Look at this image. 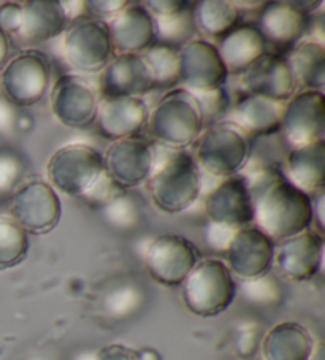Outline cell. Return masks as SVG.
Segmentation results:
<instances>
[{
    "mask_svg": "<svg viewBox=\"0 0 325 360\" xmlns=\"http://www.w3.org/2000/svg\"><path fill=\"white\" fill-rule=\"evenodd\" d=\"M205 213L210 222L236 231L254 222V205L246 179L241 175L224 178L206 197Z\"/></svg>",
    "mask_w": 325,
    "mask_h": 360,
    "instance_id": "cell-15",
    "label": "cell"
},
{
    "mask_svg": "<svg viewBox=\"0 0 325 360\" xmlns=\"http://www.w3.org/2000/svg\"><path fill=\"white\" fill-rule=\"evenodd\" d=\"M181 288L186 308L200 318H212L224 313L238 292L227 265L211 257L198 260Z\"/></svg>",
    "mask_w": 325,
    "mask_h": 360,
    "instance_id": "cell-4",
    "label": "cell"
},
{
    "mask_svg": "<svg viewBox=\"0 0 325 360\" xmlns=\"http://www.w3.org/2000/svg\"><path fill=\"white\" fill-rule=\"evenodd\" d=\"M139 360H162V356L153 347H143L139 351Z\"/></svg>",
    "mask_w": 325,
    "mask_h": 360,
    "instance_id": "cell-46",
    "label": "cell"
},
{
    "mask_svg": "<svg viewBox=\"0 0 325 360\" xmlns=\"http://www.w3.org/2000/svg\"><path fill=\"white\" fill-rule=\"evenodd\" d=\"M154 158L155 148L139 136L113 141L103 158L105 173L121 189L135 188L148 181L154 167Z\"/></svg>",
    "mask_w": 325,
    "mask_h": 360,
    "instance_id": "cell-14",
    "label": "cell"
},
{
    "mask_svg": "<svg viewBox=\"0 0 325 360\" xmlns=\"http://www.w3.org/2000/svg\"><path fill=\"white\" fill-rule=\"evenodd\" d=\"M249 156L248 135L234 122H216L197 139L196 162L212 176L229 178L245 169Z\"/></svg>",
    "mask_w": 325,
    "mask_h": 360,
    "instance_id": "cell-5",
    "label": "cell"
},
{
    "mask_svg": "<svg viewBox=\"0 0 325 360\" xmlns=\"http://www.w3.org/2000/svg\"><path fill=\"white\" fill-rule=\"evenodd\" d=\"M281 130L292 148L324 140L325 101L322 91L295 92L284 103Z\"/></svg>",
    "mask_w": 325,
    "mask_h": 360,
    "instance_id": "cell-13",
    "label": "cell"
},
{
    "mask_svg": "<svg viewBox=\"0 0 325 360\" xmlns=\"http://www.w3.org/2000/svg\"><path fill=\"white\" fill-rule=\"evenodd\" d=\"M216 48L227 73L232 75H243L255 60L267 53L264 37L257 26L253 24L236 26L217 41Z\"/></svg>",
    "mask_w": 325,
    "mask_h": 360,
    "instance_id": "cell-25",
    "label": "cell"
},
{
    "mask_svg": "<svg viewBox=\"0 0 325 360\" xmlns=\"http://www.w3.org/2000/svg\"><path fill=\"white\" fill-rule=\"evenodd\" d=\"M286 179L311 198L324 192L325 141L292 148L286 159Z\"/></svg>",
    "mask_w": 325,
    "mask_h": 360,
    "instance_id": "cell-24",
    "label": "cell"
},
{
    "mask_svg": "<svg viewBox=\"0 0 325 360\" xmlns=\"http://www.w3.org/2000/svg\"><path fill=\"white\" fill-rule=\"evenodd\" d=\"M27 360H58V359L53 356H48V354H37V356L29 357Z\"/></svg>",
    "mask_w": 325,
    "mask_h": 360,
    "instance_id": "cell-48",
    "label": "cell"
},
{
    "mask_svg": "<svg viewBox=\"0 0 325 360\" xmlns=\"http://www.w3.org/2000/svg\"><path fill=\"white\" fill-rule=\"evenodd\" d=\"M146 188L155 208L167 214L191 208L202 188L196 159L186 150H170L160 159L155 156Z\"/></svg>",
    "mask_w": 325,
    "mask_h": 360,
    "instance_id": "cell-2",
    "label": "cell"
},
{
    "mask_svg": "<svg viewBox=\"0 0 325 360\" xmlns=\"http://www.w3.org/2000/svg\"><path fill=\"white\" fill-rule=\"evenodd\" d=\"M241 294L249 303L259 307L276 305L283 299V289H281L278 279L270 273L243 281Z\"/></svg>",
    "mask_w": 325,
    "mask_h": 360,
    "instance_id": "cell-34",
    "label": "cell"
},
{
    "mask_svg": "<svg viewBox=\"0 0 325 360\" xmlns=\"http://www.w3.org/2000/svg\"><path fill=\"white\" fill-rule=\"evenodd\" d=\"M98 92L78 73L60 75L51 89V111L56 120L72 129H84L96 122Z\"/></svg>",
    "mask_w": 325,
    "mask_h": 360,
    "instance_id": "cell-11",
    "label": "cell"
},
{
    "mask_svg": "<svg viewBox=\"0 0 325 360\" xmlns=\"http://www.w3.org/2000/svg\"><path fill=\"white\" fill-rule=\"evenodd\" d=\"M115 53L141 54L155 43L154 18L143 4L130 2L120 15L106 22Z\"/></svg>",
    "mask_w": 325,
    "mask_h": 360,
    "instance_id": "cell-23",
    "label": "cell"
},
{
    "mask_svg": "<svg viewBox=\"0 0 325 360\" xmlns=\"http://www.w3.org/2000/svg\"><path fill=\"white\" fill-rule=\"evenodd\" d=\"M241 89L249 96L284 103L295 94L297 82L286 58L265 53L241 75Z\"/></svg>",
    "mask_w": 325,
    "mask_h": 360,
    "instance_id": "cell-18",
    "label": "cell"
},
{
    "mask_svg": "<svg viewBox=\"0 0 325 360\" xmlns=\"http://www.w3.org/2000/svg\"><path fill=\"white\" fill-rule=\"evenodd\" d=\"M287 64L297 86L306 91H321L325 84V48L322 41L303 40L289 49Z\"/></svg>",
    "mask_w": 325,
    "mask_h": 360,
    "instance_id": "cell-28",
    "label": "cell"
},
{
    "mask_svg": "<svg viewBox=\"0 0 325 360\" xmlns=\"http://www.w3.org/2000/svg\"><path fill=\"white\" fill-rule=\"evenodd\" d=\"M196 29L211 39L221 40L230 30L238 26L240 8L227 0H203L192 5Z\"/></svg>",
    "mask_w": 325,
    "mask_h": 360,
    "instance_id": "cell-29",
    "label": "cell"
},
{
    "mask_svg": "<svg viewBox=\"0 0 325 360\" xmlns=\"http://www.w3.org/2000/svg\"><path fill=\"white\" fill-rule=\"evenodd\" d=\"M67 21H79L87 13V2H60Z\"/></svg>",
    "mask_w": 325,
    "mask_h": 360,
    "instance_id": "cell-44",
    "label": "cell"
},
{
    "mask_svg": "<svg viewBox=\"0 0 325 360\" xmlns=\"http://www.w3.org/2000/svg\"><path fill=\"white\" fill-rule=\"evenodd\" d=\"M227 68L216 45L191 40L179 49V84L192 94L221 89L227 82Z\"/></svg>",
    "mask_w": 325,
    "mask_h": 360,
    "instance_id": "cell-12",
    "label": "cell"
},
{
    "mask_svg": "<svg viewBox=\"0 0 325 360\" xmlns=\"http://www.w3.org/2000/svg\"><path fill=\"white\" fill-rule=\"evenodd\" d=\"M124 189H121L113 179H111L106 173L97 179V183L81 197L84 198L87 203L96 205V207H106L110 202H113L117 195H121Z\"/></svg>",
    "mask_w": 325,
    "mask_h": 360,
    "instance_id": "cell-38",
    "label": "cell"
},
{
    "mask_svg": "<svg viewBox=\"0 0 325 360\" xmlns=\"http://www.w3.org/2000/svg\"><path fill=\"white\" fill-rule=\"evenodd\" d=\"M196 30L192 7L172 16L154 18L155 43H160V45L181 49L191 41Z\"/></svg>",
    "mask_w": 325,
    "mask_h": 360,
    "instance_id": "cell-33",
    "label": "cell"
},
{
    "mask_svg": "<svg viewBox=\"0 0 325 360\" xmlns=\"http://www.w3.org/2000/svg\"><path fill=\"white\" fill-rule=\"evenodd\" d=\"M130 2L116 0V2H87V13L94 15V20L108 22L127 7Z\"/></svg>",
    "mask_w": 325,
    "mask_h": 360,
    "instance_id": "cell-40",
    "label": "cell"
},
{
    "mask_svg": "<svg viewBox=\"0 0 325 360\" xmlns=\"http://www.w3.org/2000/svg\"><path fill=\"white\" fill-rule=\"evenodd\" d=\"M310 27L308 11L298 2H270L260 11L257 29L265 43L279 49H292Z\"/></svg>",
    "mask_w": 325,
    "mask_h": 360,
    "instance_id": "cell-21",
    "label": "cell"
},
{
    "mask_svg": "<svg viewBox=\"0 0 325 360\" xmlns=\"http://www.w3.org/2000/svg\"><path fill=\"white\" fill-rule=\"evenodd\" d=\"M51 83V64L45 53L26 49L7 62L0 75V91L13 107H32L45 97Z\"/></svg>",
    "mask_w": 325,
    "mask_h": 360,
    "instance_id": "cell-7",
    "label": "cell"
},
{
    "mask_svg": "<svg viewBox=\"0 0 325 360\" xmlns=\"http://www.w3.org/2000/svg\"><path fill=\"white\" fill-rule=\"evenodd\" d=\"M96 360H139V351L124 345H106L96 352Z\"/></svg>",
    "mask_w": 325,
    "mask_h": 360,
    "instance_id": "cell-42",
    "label": "cell"
},
{
    "mask_svg": "<svg viewBox=\"0 0 325 360\" xmlns=\"http://www.w3.org/2000/svg\"><path fill=\"white\" fill-rule=\"evenodd\" d=\"M29 252V233L8 216H0V271L23 264Z\"/></svg>",
    "mask_w": 325,
    "mask_h": 360,
    "instance_id": "cell-31",
    "label": "cell"
},
{
    "mask_svg": "<svg viewBox=\"0 0 325 360\" xmlns=\"http://www.w3.org/2000/svg\"><path fill=\"white\" fill-rule=\"evenodd\" d=\"M141 56L153 73L154 89L179 84V49L154 43Z\"/></svg>",
    "mask_w": 325,
    "mask_h": 360,
    "instance_id": "cell-32",
    "label": "cell"
},
{
    "mask_svg": "<svg viewBox=\"0 0 325 360\" xmlns=\"http://www.w3.org/2000/svg\"><path fill=\"white\" fill-rule=\"evenodd\" d=\"M146 302V292L139 283L122 279L111 284L100 299V309L106 318L126 321L141 311Z\"/></svg>",
    "mask_w": 325,
    "mask_h": 360,
    "instance_id": "cell-30",
    "label": "cell"
},
{
    "mask_svg": "<svg viewBox=\"0 0 325 360\" xmlns=\"http://www.w3.org/2000/svg\"><path fill=\"white\" fill-rule=\"evenodd\" d=\"M224 256L230 273L246 281L270 273L274 243L257 227H243L235 232Z\"/></svg>",
    "mask_w": 325,
    "mask_h": 360,
    "instance_id": "cell-16",
    "label": "cell"
},
{
    "mask_svg": "<svg viewBox=\"0 0 325 360\" xmlns=\"http://www.w3.org/2000/svg\"><path fill=\"white\" fill-rule=\"evenodd\" d=\"M193 96H196L200 108H202L205 124H216V121L219 120L229 108V96L226 88L210 92H200V94Z\"/></svg>",
    "mask_w": 325,
    "mask_h": 360,
    "instance_id": "cell-37",
    "label": "cell"
},
{
    "mask_svg": "<svg viewBox=\"0 0 325 360\" xmlns=\"http://www.w3.org/2000/svg\"><path fill=\"white\" fill-rule=\"evenodd\" d=\"M10 46L11 41L7 37V34L0 29V70H4V67L7 65L8 56H10Z\"/></svg>",
    "mask_w": 325,
    "mask_h": 360,
    "instance_id": "cell-45",
    "label": "cell"
},
{
    "mask_svg": "<svg viewBox=\"0 0 325 360\" xmlns=\"http://www.w3.org/2000/svg\"><path fill=\"white\" fill-rule=\"evenodd\" d=\"M103 173V156L96 148L84 143H72L59 148L46 165V176L51 188L70 197H83Z\"/></svg>",
    "mask_w": 325,
    "mask_h": 360,
    "instance_id": "cell-6",
    "label": "cell"
},
{
    "mask_svg": "<svg viewBox=\"0 0 325 360\" xmlns=\"http://www.w3.org/2000/svg\"><path fill=\"white\" fill-rule=\"evenodd\" d=\"M324 235L316 231H305L295 237L281 241L274 260L278 271L293 283L314 278L322 266Z\"/></svg>",
    "mask_w": 325,
    "mask_h": 360,
    "instance_id": "cell-19",
    "label": "cell"
},
{
    "mask_svg": "<svg viewBox=\"0 0 325 360\" xmlns=\"http://www.w3.org/2000/svg\"><path fill=\"white\" fill-rule=\"evenodd\" d=\"M151 135L167 150H184L203 132L205 121L198 101L184 88L168 91L148 117Z\"/></svg>",
    "mask_w": 325,
    "mask_h": 360,
    "instance_id": "cell-3",
    "label": "cell"
},
{
    "mask_svg": "<svg viewBox=\"0 0 325 360\" xmlns=\"http://www.w3.org/2000/svg\"><path fill=\"white\" fill-rule=\"evenodd\" d=\"M62 205L51 184L43 179H30L11 195L10 218L27 233L43 235L59 224Z\"/></svg>",
    "mask_w": 325,
    "mask_h": 360,
    "instance_id": "cell-9",
    "label": "cell"
},
{
    "mask_svg": "<svg viewBox=\"0 0 325 360\" xmlns=\"http://www.w3.org/2000/svg\"><path fill=\"white\" fill-rule=\"evenodd\" d=\"M284 103L245 94L234 108V124L243 134L268 136L281 130Z\"/></svg>",
    "mask_w": 325,
    "mask_h": 360,
    "instance_id": "cell-27",
    "label": "cell"
},
{
    "mask_svg": "<svg viewBox=\"0 0 325 360\" xmlns=\"http://www.w3.org/2000/svg\"><path fill=\"white\" fill-rule=\"evenodd\" d=\"M105 210V218L113 227L117 229H132L140 221V210L136 203L122 192L113 202H110Z\"/></svg>",
    "mask_w": 325,
    "mask_h": 360,
    "instance_id": "cell-35",
    "label": "cell"
},
{
    "mask_svg": "<svg viewBox=\"0 0 325 360\" xmlns=\"http://www.w3.org/2000/svg\"><path fill=\"white\" fill-rule=\"evenodd\" d=\"M67 22L60 2L56 0L21 2L13 32L8 35V39L21 45H37L64 32Z\"/></svg>",
    "mask_w": 325,
    "mask_h": 360,
    "instance_id": "cell-20",
    "label": "cell"
},
{
    "mask_svg": "<svg viewBox=\"0 0 325 360\" xmlns=\"http://www.w3.org/2000/svg\"><path fill=\"white\" fill-rule=\"evenodd\" d=\"M235 232H236V229L210 222L208 227H206V232H205L206 243H208V246L211 248L212 251L226 254L230 241H232V238H234Z\"/></svg>",
    "mask_w": 325,
    "mask_h": 360,
    "instance_id": "cell-39",
    "label": "cell"
},
{
    "mask_svg": "<svg viewBox=\"0 0 325 360\" xmlns=\"http://www.w3.org/2000/svg\"><path fill=\"white\" fill-rule=\"evenodd\" d=\"M148 107L143 98H100L96 126L97 132L110 141L134 139L146 126Z\"/></svg>",
    "mask_w": 325,
    "mask_h": 360,
    "instance_id": "cell-22",
    "label": "cell"
},
{
    "mask_svg": "<svg viewBox=\"0 0 325 360\" xmlns=\"http://www.w3.org/2000/svg\"><path fill=\"white\" fill-rule=\"evenodd\" d=\"M308 360H325V356H324V343H317V345L314 346V351H312V354H311Z\"/></svg>",
    "mask_w": 325,
    "mask_h": 360,
    "instance_id": "cell-47",
    "label": "cell"
},
{
    "mask_svg": "<svg viewBox=\"0 0 325 360\" xmlns=\"http://www.w3.org/2000/svg\"><path fill=\"white\" fill-rule=\"evenodd\" d=\"M251 192L254 222L273 243L308 231L312 224V198L287 181L273 167L241 175Z\"/></svg>",
    "mask_w": 325,
    "mask_h": 360,
    "instance_id": "cell-1",
    "label": "cell"
},
{
    "mask_svg": "<svg viewBox=\"0 0 325 360\" xmlns=\"http://www.w3.org/2000/svg\"><path fill=\"white\" fill-rule=\"evenodd\" d=\"M23 172V160L15 153L0 150V195H7L16 188Z\"/></svg>",
    "mask_w": 325,
    "mask_h": 360,
    "instance_id": "cell-36",
    "label": "cell"
},
{
    "mask_svg": "<svg viewBox=\"0 0 325 360\" xmlns=\"http://www.w3.org/2000/svg\"><path fill=\"white\" fill-rule=\"evenodd\" d=\"M15 122H16V115H15L13 105L0 96V134L11 132L15 127Z\"/></svg>",
    "mask_w": 325,
    "mask_h": 360,
    "instance_id": "cell-43",
    "label": "cell"
},
{
    "mask_svg": "<svg viewBox=\"0 0 325 360\" xmlns=\"http://www.w3.org/2000/svg\"><path fill=\"white\" fill-rule=\"evenodd\" d=\"M153 18H165L181 13L187 8H191L192 5L189 2H181V0H149V2L143 4Z\"/></svg>",
    "mask_w": 325,
    "mask_h": 360,
    "instance_id": "cell-41",
    "label": "cell"
},
{
    "mask_svg": "<svg viewBox=\"0 0 325 360\" xmlns=\"http://www.w3.org/2000/svg\"><path fill=\"white\" fill-rule=\"evenodd\" d=\"M200 260L196 245L183 235L165 233L155 237L146 248V270L155 283L178 288Z\"/></svg>",
    "mask_w": 325,
    "mask_h": 360,
    "instance_id": "cell-10",
    "label": "cell"
},
{
    "mask_svg": "<svg viewBox=\"0 0 325 360\" xmlns=\"http://www.w3.org/2000/svg\"><path fill=\"white\" fill-rule=\"evenodd\" d=\"M62 54L73 70L102 72L115 59V46L106 22L94 18L72 22L62 39Z\"/></svg>",
    "mask_w": 325,
    "mask_h": 360,
    "instance_id": "cell-8",
    "label": "cell"
},
{
    "mask_svg": "<svg viewBox=\"0 0 325 360\" xmlns=\"http://www.w3.org/2000/svg\"><path fill=\"white\" fill-rule=\"evenodd\" d=\"M314 338L298 322H279L262 340L264 360H308L314 351Z\"/></svg>",
    "mask_w": 325,
    "mask_h": 360,
    "instance_id": "cell-26",
    "label": "cell"
},
{
    "mask_svg": "<svg viewBox=\"0 0 325 360\" xmlns=\"http://www.w3.org/2000/svg\"><path fill=\"white\" fill-rule=\"evenodd\" d=\"M154 89L153 73L141 54H120L106 65L98 77V97H135Z\"/></svg>",
    "mask_w": 325,
    "mask_h": 360,
    "instance_id": "cell-17",
    "label": "cell"
}]
</instances>
